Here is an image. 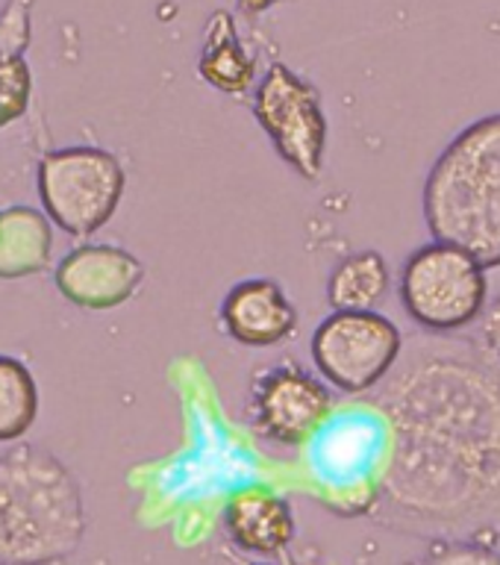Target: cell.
<instances>
[{
  "label": "cell",
  "instance_id": "obj_1",
  "mask_svg": "<svg viewBox=\"0 0 500 565\" xmlns=\"http://www.w3.org/2000/svg\"><path fill=\"white\" fill-rule=\"evenodd\" d=\"M392 424L377 519L433 542L500 539V362L471 335L424 333L371 397Z\"/></svg>",
  "mask_w": 500,
  "mask_h": 565
},
{
  "label": "cell",
  "instance_id": "obj_2",
  "mask_svg": "<svg viewBox=\"0 0 500 565\" xmlns=\"http://www.w3.org/2000/svg\"><path fill=\"white\" fill-rule=\"evenodd\" d=\"M433 238L500 268V113L466 124L433 159L422 192Z\"/></svg>",
  "mask_w": 500,
  "mask_h": 565
},
{
  "label": "cell",
  "instance_id": "obj_3",
  "mask_svg": "<svg viewBox=\"0 0 500 565\" xmlns=\"http://www.w3.org/2000/svg\"><path fill=\"white\" fill-rule=\"evenodd\" d=\"M83 539L74 477L39 448L0 459V565H53Z\"/></svg>",
  "mask_w": 500,
  "mask_h": 565
},
{
  "label": "cell",
  "instance_id": "obj_4",
  "mask_svg": "<svg viewBox=\"0 0 500 565\" xmlns=\"http://www.w3.org/2000/svg\"><path fill=\"white\" fill-rule=\"evenodd\" d=\"M392 454V424L374 401L333 406L307 441L309 471L344 512H374Z\"/></svg>",
  "mask_w": 500,
  "mask_h": 565
},
{
  "label": "cell",
  "instance_id": "obj_5",
  "mask_svg": "<svg viewBox=\"0 0 500 565\" xmlns=\"http://www.w3.org/2000/svg\"><path fill=\"white\" fill-rule=\"evenodd\" d=\"M397 298L424 333L457 335L475 327L489 303V271L462 247L433 238L401 265Z\"/></svg>",
  "mask_w": 500,
  "mask_h": 565
},
{
  "label": "cell",
  "instance_id": "obj_6",
  "mask_svg": "<svg viewBox=\"0 0 500 565\" xmlns=\"http://www.w3.org/2000/svg\"><path fill=\"white\" fill-rule=\"evenodd\" d=\"M42 212L74 238L95 236L115 218L127 189V171L113 150L71 145L44 153L35 171Z\"/></svg>",
  "mask_w": 500,
  "mask_h": 565
},
{
  "label": "cell",
  "instance_id": "obj_7",
  "mask_svg": "<svg viewBox=\"0 0 500 565\" xmlns=\"http://www.w3.org/2000/svg\"><path fill=\"white\" fill-rule=\"evenodd\" d=\"M401 351V327L377 309H333L309 339L321 380L344 395L374 392L395 369Z\"/></svg>",
  "mask_w": 500,
  "mask_h": 565
},
{
  "label": "cell",
  "instance_id": "obj_8",
  "mask_svg": "<svg viewBox=\"0 0 500 565\" xmlns=\"http://www.w3.org/2000/svg\"><path fill=\"white\" fill-rule=\"evenodd\" d=\"M256 124L272 139L277 157L304 180H318L325 171L327 124L321 92L286 62H272L254 92Z\"/></svg>",
  "mask_w": 500,
  "mask_h": 565
},
{
  "label": "cell",
  "instance_id": "obj_9",
  "mask_svg": "<svg viewBox=\"0 0 500 565\" xmlns=\"http://www.w3.org/2000/svg\"><path fill=\"white\" fill-rule=\"evenodd\" d=\"M333 392L298 362L268 365L247 392V422L256 436L283 448H300L333 413Z\"/></svg>",
  "mask_w": 500,
  "mask_h": 565
},
{
  "label": "cell",
  "instance_id": "obj_10",
  "mask_svg": "<svg viewBox=\"0 0 500 565\" xmlns=\"http://www.w3.org/2000/svg\"><path fill=\"white\" fill-rule=\"evenodd\" d=\"M145 265L139 256L106 242L71 247L53 268V286L62 298L86 312H109L139 291Z\"/></svg>",
  "mask_w": 500,
  "mask_h": 565
},
{
  "label": "cell",
  "instance_id": "obj_11",
  "mask_svg": "<svg viewBox=\"0 0 500 565\" xmlns=\"http://www.w3.org/2000/svg\"><path fill=\"white\" fill-rule=\"evenodd\" d=\"M298 307L277 280L251 277L230 286L219 307V324L227 339L245 348H274L298 333Z\"/></svg>",
  "mask_w": 500,
  "mask_h": 565
},
{
  "label": "cell",
  "instance_id": "obj_12",
  "mask_svg": "<svg viewBox=\"0 0 500 565\" xmlns=\"http://www.w3.org/2000/svg\"><path fill=\"white\" fill-rule=\"evenodd\" d=\"M224 530L238 551L274 556L286 551L295 539V512L283 494L254 486L230 498Z\"/></svg>",
  "mask_w": 500,
  "mask_h": 565
},
{
  "label": "cell",
  "instance_id": "obj_13",
  "mask_svg": "<svg viewBox=\"0 0 500 565\" xmlns=\"http://www.w3.org/2000/svg\"><path fill=\"white\" fill-rule=\"evenodd\" d=\"M198 77L221 95H245L256 83V56L238 33L236 15L215 9L203 24V44L198 53Z\"/></svg>",
  "mask_w": 500,
  "mask_h": 565
},
{
  "label": "cell",
  "instance_id": "obj_14",
  "mask_svg": "<svg viewBox=\"0 0 500 565\" xmlns=\"http://www.w3.org/2000/svg\"><path fill=\"white\" fill-rule=\"evenodd\" d=\"M53 224L35 206L0 210V280H21L51 265Z\"/></svg>",
  "mask_w": 500,
  "mask_h": 565
},
{
  "label": "cell",
  "instance_id": "obj_15",
  "mask_svg": "<svg viewBox=\"0 0 500 565\" xmlns=\"http://www.w3.org/2000/svg\"><path fill=\"white\" fill-rule=\"evenodd\" d=\"M392 289V271L380 250L344 256L327 277V303L333 309H377Z\"/></svg>",
  "mask_w": 500,
  "mask_h": 565
},
{
  "label": "cell",
  "instance_id": "obj_16",
  "mask_svg": "<svg viewBox=\"0 0 500 565\" xmlns=\"http://www.w3.org/2000/svg\"><path fill=\"white\" fill-rule=\"evenodd\" d=\"M39 415V386L33 371L9 353H0V441L26 436Z\"/></svg>",
  "mask_w": 500,
  "mask_h": 565
},
{
  "label": "cell",
  "instance_id": "obj_17",
  "mask_svg": "<svg viewBox=\"0 0 500 565\" xmlns=\"http://www.w3.org/2000/svg\"><path fill=\"white\" fill-rule=\"evenodd\" d=\"M33 68L24 53L0 51V130L15 124L30 109Z\"/></svg>",
  "mask_w": 500,
  "mask_h": 565
},
{
  "label": "cell",
  "instance_id": "obj_18",
  "mask_svg": "<svg viewBox=\"0 0 500 565\" xmlns=\"http://www.w3.org/2000/svg\"><path fill=\"white\" fill-rule=\"evenodd\" d=\"M415 565H500V554L494 545L459 539V542H436Z\"/></svg>",
  "mask_w": 500,
  "mask_h": 565
},
{
  "label": "cell",
  "instance_id": "obj_19",
  "mask_svg": "<svg viewBox=\"0 0 500 565\" xmlns=\"http://www.w3.org/2000/svg\"><path fill=\"white\" fill-rule=\"evenodd\" d=\"M30 44V0H9L0 15V51L24 53Z\"/></svg>",
  "mask_w": 500,
  "mask_h": 565
},
{
  "label": "cell",
  "instance_id": "obj_20",
  "mask_svg": "<svg viewBox=\"0 0 500 565\" xmlns=\"http://www.w3.org/2000/svg\"><path fill=\"white\" fill-rule=\"evenodd\" d=\"M475 324L477 327L471 339H475L489 356H494V360L500 362V295L486 303V309L480 312V318H477Z\"/></svg>",
  "mask_w": 500,
  "mask_h": 565
},
{
  "label": "cell",
  "instance_id": "obj_21",
  "mask_svg": "<svg viewBox=\"0 0 500 565\" xmlns=\"http://www.w3.org/2000/svg\"><path fill=\"white\" fill-rule=\"evenodd\" d=\"M283 0H236V7L245 12V15H265L268 9L280 7Z\"/></svg>",
  "mask_w": 500,
  "mask_h": 565
},
{
  "label": "cell",
  "instance_id": "obj_22",
  "mask_svg": "<svg viewBox=\"0 0 500 565\" xmlns=\"http://www.w3.org/2000/svg\"><path fill=\"white\" fill-rule=\"evenodd\" d=\"M256 565H265V563H256Z\"/></svg>",
  "mask_w": 500,
  "mask_h": 565
}]
</instances>
